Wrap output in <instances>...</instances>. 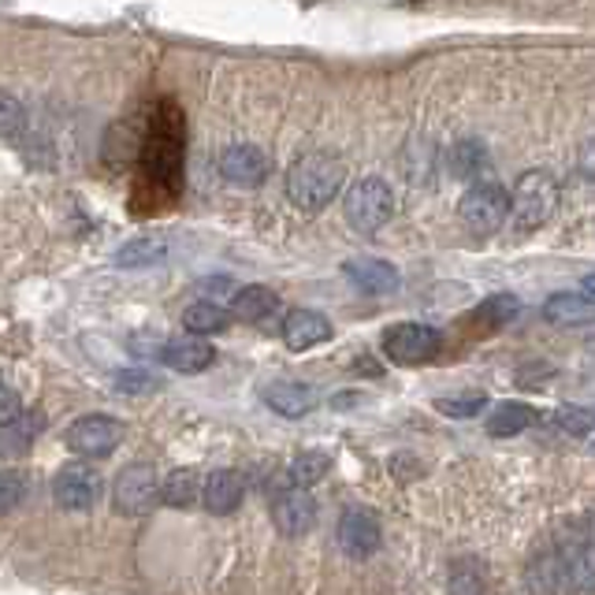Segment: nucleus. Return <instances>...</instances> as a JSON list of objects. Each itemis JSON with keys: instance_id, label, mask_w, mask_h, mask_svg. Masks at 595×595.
I'll return each instance as SVG.
<instances>
[{"instance_id": "9d476101", "label": "nucleus", "mask_w": 595, "mask_h": 595, "mask_svg": "<svg viewBox=\"0 0 595 595\" xmlns=\"http://www.w3.org/2000/svg\"><path fill=\"white\" fill-rule=\"evenodd\" d=\"M272 521L283 536H291V539L310 533L316 521V503H313L310 488H291V484H286V491H280L272 499Z\"/></svg>"}, {"instance_id": "f257e3e1", "label": "nucleus", "mask_w": 595, "mask_h": 595, "mask_svg": "<svg viewBox=\"0 0 595 595\" xmlns=\"http://www.w3.org/2000/svg\"><path fill=\"white\" fill-rule=\"evenodd\" d=\"M343 164L328 153H305L286 175V194L302 213H321L328 202H335L339 186H343Z\"/></svg>"}, {"instance_id": "39448f33", "label": "nucleus", "mask_w": 595, "mask_h": 595, "mask_svg": "<svg viewBox=\"0 0 595 595\" xmlns=\"http://www.w3.org/2000/svg\"><path fill=\"white\" fill-rule=\"evenodd\" d=\"M506 213H510V194L503 191L499 183H477L469 186L466 197L458 202V216L472 235H495L506 224Z\"/></svg>"}, {"instance_id": "4be33fe9", "label": "nucleus", "mask_w": 595, "mask_h": 595, "mask_svg": "<svg viewBox=\"0 0 595 595\" xmlns=\"http://www.w3.org/2000/svg\"><path fill=\"white\" fill-rule=\"evenodd\" d=\"M275 305H280V298L269 286H238L235 298H231V313L238 316V321H264V316L275 313Z\"/></svg>"}, {"instance_id": "1a4fd4ad", "label": "nucleus", "mask_w": 595, "mask_h": 595, "mask_svg": "<svg viewBox=\"0 0 595 595\" xmlns=\"http://www.w3.org/2000/svg\"><path fill=\"white\" fill-rule=\"evenodd\" d=\"M380 539L383 533H380L377 514L365 510V506H350V510H343V517H339V547H343L350 558L377 555Z\"/></svg>"}, {"instance_id": "0eeeda50", "label": "nucleus", "mask_w": 595, "mask_h": 595, "mask_svg": "<svg viewBox=\"0 0 595 595\" xmlns=\"http://www.w3.org/2000/svg\"><path fill=\"white\" fill-rule=\"evenodd\" d=\"M439 332L428 324H394L388 335H383V354H388L394 365H425L439 354Z\"/></svg>"}, {"instance_id": "c756f323", "label": "nucleus", "mask_w": 595, "mask_h": 595, "mask_svg": "<svg viewBox=\"0 0 595 595\" xmlns=\"http://www.w3.org/2000/svg\"><path fill=\"white\" fill-rule=\"evenodd\" d=\"M116 391H124V394H149V391H160V380L153 377L149 369H124V372H116Z\"/></svg>"}, {"instance_id": "dca6fc26", "label": "nucleus", "mask_w": 595, "mask_h": 595, "mask_svg": "<svg viewBox=\"0 0 595 595\" xmlns=\"http://www.w3.org/2000/svg\"><path fill=\"white\" fill-rule=\"evenodd\" d=\"M160 358L168 369L191 377V372H205L208 365H213L216 350L205 343V335H186V339H172V343H164Z\"/></svg>"}, {"instance_id": "a211bd4d", "label": "nucleus", "mask_w": 595, "mask_h": 595, "mask_svg": "<svg viewBox=\"0 0 595 595\" xmlns=\"http://www.w3.org/2000/svg\"><path fill=\"white\" fill-rule=\"evenodd\" d=\"M168 257V242L160 235H135L116 250V269H157Z\"/></svg>"}, {"instance_id": "6ab92c4d", "label": "nucleus", "mask_w": 595, "mask_h": 595, "mask_svg": "<svg viewBox=\"0 0 595 595\" xmlns=\"http://www.w3.org/2000/svg\"><path fill=\"white\" fill-rule=\"evenodd\" d=\"M202 472L183 466V469H172L168 477L160 480V503L175 506V510H186V506H194L202 499Z\"/></svg>"}, {"instance_id": "7ed1b4c3", "label": "nucleus", "mask_w": 595, "mask_h": 595, "mask_svg": "<svg viewBox=\"0 0 595 595\" xmlns=\"http://www.w3.org/2000/svg\"><path fill=\"white\" fill-rule=\"evenodd\" d=\"M394 216V194L391 186L377 179V175H369V179H361L350 186L347 194V224L361 231V235H377V231L388 224Z\"/></svg>"}, {"instance_id": "72a5a7b5", "label": "nucleus", "mask_w": 595, "mask_h": 595, "mask_svg": "<svg viewBox=\"0 0 595 595\" xmlns=\"http://www.w3.org/2000/svg\"><path fill=\"white\" fill-rule=\"evenodd\" d=\"M197 291H202L205 298H227V302H231L235 283H231V280H202V283H197Z\"/></svg>"}, {"instance_id": "423d86ee", "label": "nucleus", "mask_w": 595, "mask_h": 595, "mask_svg": "<svg viewBox=\"0 0 595 595\" xmlns=\"http://www.w3.org/2000/svg\"><path fill=\"white\" fill-rule=\"evenodd\" d=\"M124 421H116V417L108 413H90V417H79L71 428H68V447L75 450V455L82 458H105L113 455V450L124 443Z\"/></svg>"}, {"instance_id": "c85d7f7f", "label": "nucleus", "mask_w": 595, "mask_h": 595, "mask_svg": "<svg viewBox=\"0 0 595 595\" xmlns=\"http://www.w3.org/2000/svg\"><path fill=\"white\" fill-rule=\"evenodd\" d=\"M23 499H27V480H23V472L0 469V517L12 514Z\"/></svg>"}, {"instance_id": "f3484780", "label": "nucleus", "mask_w": 595, "mask_h": 595, "mask_svg": "<svg viewBox=\"0 0 595 595\" xmlns=\"http://www.w3.org/2000/svg\"><path fill=\"white\" fill-rule=\"evenodd\" d=\"M264 402H269L280 417H305L316 406V391L310 383L280 380V383H269V388H264Z\"/></svg>"}, {"instance_id": "cd10ccee", "label": "nucleus", "mask_w": 595, "mask_h": 595, "mask_svg": "<svg viewBox=\"0 0 595 595\" xmlns=\"http://www.w3.org/2000/svg\"><path fill=\"white\" fill-rule=\"evenodd\" d=\"M558 428L569 436H588L595 428V406H562L558 410Z\"/></svg>"}, {"instance_id": "a878e982", "label": "nucleus", "mask_w": 595, "mask_h": 595, "mask_svg": "<svg viewBox=\"0 0 595 595\" xmlns=\"http://www.w3.org/2000/svg\"><path fill=\"white\" fill-rule=\"evenodd\" d=\"M328 469H332V458L321 455V450H305V455H298L291 461V469H286V484H291V488H313Z\"/></svg>"}, {"instance_id": "6e6552de", "label": "nucleus", "mask_w": 595, "mask_h": 595, "mask_svg": "<svg viewBox=\"0 0 595 595\" xmlns=\"http://www.w3.org/2000/svg\"><path fill=\"white\" fill-rule=\"evenodd\" d=\"M272 172V160L269 153L250 146V142H238V146H227L220 153V175L231 183V186H242V191H253V186H261L269 179Z\"/></svg>"}, {"instance_id": "ddd939ff", "label": "nucleus", "mask_w": 595, "mask_h": 595, "mask_svg": "<svg viewBox=\"0 0 595 595\" xmlns=\"http://www.w3.org/2000/svg\"><path fill=\"white\" fill-rule=\"evenodd\" d=\"M343 275L358 286L361 294H394L399 291V272L394 264L380 257H350L343 264Z\"/></svg>"}, {"instance_id": "c9c22d12", "label": "nucleus", "mask_w": 595, "mask_h": 595, "mask_svg": "<svg viewBox=\"0 0 595 595\" xmlns=\"http://www.w3.org/2000/svg\"><path fill=\"white\" fill-rule=\"evenodd\" d=\"M581 172L588 175V179H595V138H588L581 146Z\"/></svg>"}, {"instance_id": "4468645a", "label": "nucleus", "mask_w": 595, "mask_h": 595, "mask_svg": "<svg viewBox=\"0 0 595 595\" xmlns=\"http://www.w3.org/2000/svg\"><path fill=\"white\" fill-rule=\"evenodd\" d=\"M332 339V321L316 310H291L283 321V343L291 350H310Z\"/></svg>"}, {"instance_id": "f704fd0d", "label": "nucleus", "mask_w": 595, "mask_h": 595, "mask_svg": "<svg viewBox=\"0 0 595 595\" xmlns=\"http://www.w3.org/2000/svg\"><path fill=\"white\" fill-rule=\"evenodd\" d=\"M455 595H488V592H484L480 577H472V573H458V577H455Z\"/></svg>"}, {"instance_id": "20e7f679", "label": "nucleus", "mask_w": 595, "mask_h": 595, "mask_svg": "<svg viewBox=\"0 0 595 595\" xmlns=\"http://www.w3.org/2000/svg\"><path fill=\"white\" fill-rule=\"evenodd\" d=\"M160 503V477L146 461H130L113 484V506L124 517H146Z\"/></svg>"}, {"instance_id": "2f4dec72", "label": "nucleus", "mask_w": 595, "mask_h": 595, "mask_svg": "<svg viewBox=\"0 0 595 595\" xmlns=\"http://www.w3.org/2000/svg\"><path fill=\"white\" fill-rule=\"evenodd\" d=\"M484 406H488V399H484L480 391H472V394H458V399H439L436 410L447 413V417H458V421H466V417H477Z\"/></svg>"}, {"instance_id": "473e14b6", "label": "nucleus", "mask_w": 595, "mask_h": 595, "mask_svg": "<svg viewBox=\"0 0 595 595\" xmlns=\"http://www.w3.org/2000/svg\"><path fill=\"white\" fill-rule=\"evenodd\" d=\"M19 417H23V399H19L12 388H4V383H0V428L16 425Z\"/></svg>"}, {"instance_id": "412c9836", "label": "nucleus", "mask_w": 595, "mask_h": 595, "mask_svg": "<svg viewBox=\"0 0 595 595\" xmlns=\"http://www.w3.org/2000/svg\"><path fill=\"white\" fill-rule=\"evenodd\" d=\"M484 168H488V149H484V142L461 138V142H455V146H450L447 172L455 175V179H480Z\"/></svg>"}, {"instance_id": "393cba45", "label": "nucleus", "mask_w": 595, "mask_h": 595, "mask_svg": "<svg viewBox=\"0 0 595 595\" xmlns=\"http://www.w3.org/2000/svg\"><path fill=\"white\" fill-rule=\"evenodd\" d=\"M227 321H231V316L220 310L216 302H208V298L186 305V313H183V324H186V332H191V335H216V332H224Z\"/></svg>"}, {"instance_id": "f03ea898", "label": "nucleus", "mask_w": 595, "mask_h": 595, "mask_svg": "<svg viewBox=\"0 0 595 595\" xmlns=\"http://www.w3.org/2000/svg\"><path fill=\"white\" fill-rule=\"evenodd\" d=\"M558 208V183L550 172H525L521 179L514 183V194H510V227L517 235H533L547 224L550 216H555Z\"/></svg>"}, {"instance_id": "bb28decb", "label": "nucleus", "mask_w": 595, "mask_h": 595, "mask_svg": "<svg viewBox=\"0 0 595 595\" xmlns=\"http://www.w3.org/2000/svg\"><path fill=\"white\" fill-rule=\"evenodd\" d=\"M23 130H27V108H23V101L0 90V138L12 142V138L23 135Z\"/></svg>"}, {"instance_id": "7c9ffc66", "label": "nucleus", "mask_w": 595, "mask_h": 595, "mask_svg": "<svg viewBox=\"0 0 595 595\" xmlns=\"http://www.w3.org/2000/svg\"><path fill=\"white\" fill-rule=\"evenodd\" d=\"M517 313H521V302H517L514 294H495V298H488V302H484L480 310H477V316H484V321H491V324L514 321Z\"/></svg>"}, {"instance_id": "b1692460", "label": "nucleus", "mask_w": 595, "mask_h": 595, "mask_svg": "<svg viewBox=\"0 0 595 595\" xmlns=\"http://www.w3.org/2000/svg\"><path fill=\"white\" fill-rule=\"evenodd\" d=\"M528 588L533 595H558L566 592V577H562V550H547L533 562L528 569Z\"/></svg>"}, {"instance_id": "5701e85b", "label": "nucleus", "mask_w": 595, "mask_h": 595, "mask_svg": "<svg viewBox=\"0 0 595 595\" xmlns=\"http://www.w3.org/2000/svg\"><path fill=\"white\" fill-rule=\"evenodd\" d=\"M536 421V410L525 402H503L495 406L491 417H488V436L495 439H510V436H521L525 428H533Z\"/></svg>"}, {"instance_id": "aec40b11", "label": "nucleus", "mask_w": 595, "mask_h": 595, "mask_svg": "<svg viewBox=\"0 0 595 595\" xmlns=\"http://www.w3.org/2000/svg\"><path fill=\"white\" fill-rule=\"evenodd\" d=\"M562 577H566V588L573 592H595V547L577 544L562 550Z\"/></svg>"}, {"instance_id": "9b49d317", "label": "nucleus", "mask_w": 595, "mask_h": 595, "mask_svg": "<svg viewBox=\"0 0 595 595\" xmlns=\"http://www.w3.org/2000/svg\"><path fill=\"white\" fill-rule=\"evenodd\" d=\"M52 495H57L64 510L86 514L97 503V495H101V480H97V472L90 466H64L57 472V480H52Z\"/></svg>"}, {"instance_id": "2eb2a0df", "label": "nucleus", "mask_w": 595, "mask_h": 595, "mask_svg": "<svg viewBox=\"0 0 595 595\" xmlns=\"http://www.w3.org/2000/svg\"><path fill=\"white\" fill-rule=\"evenodd\" d=\"M544 321L558 328H581L595 324V298L577 294V291H558L544 302Z\"/></svg>"}, {"instance_id": "f8f14e48", "label": "nucleus", "mask_w": 595, "mask_h": 595, "mask_svg": "<svg viewBox=\"0 0 595 595\" xmlns=\"http://www.w3.org/2000/svg\"><path fill=\"white\" fill-rule=\"evenodd\" d=\"M242 495H246V480H242V472L235 469H216L208 472L205 484H202V503L208 514L216 517H227L238 510Z\"/></svg>"}, {"instance_id": "e433bc0d", "label": "nucleus", "mask_w": 595, "mask_h": 595, "mask_svg": "<svg viewBox=\"0 0 595 595\" xmlns=\"http://www.w3.org/2000/svg\"><path fill=\"white\" fill-rule=\"evenodd\" d=\"M581 286H584V294H592V298H595V272H588V275H584V280H581Z\"/></svg>"}]
</instances>
